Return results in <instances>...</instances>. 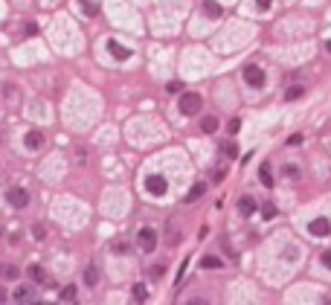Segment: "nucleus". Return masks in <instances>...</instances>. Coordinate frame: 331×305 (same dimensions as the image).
I'll use <instances>...</instances> for the list:
<instances>
[{"label":"nucleus","mask_w":331,"mask_h":305,"mask_svg":"<svg viewBox=\"0 0 331 305\" xmlns=\"http://www.w3.org/2000/svg\"><path fill=\"white\" fill-rule=\"evenodd\" d=\"M201 105H204L201 93H183V96L177 99V108H180L183 116H195V113H201Z\"/></svg>","instance_id":"f257e3e1"},{"label":"nucleus","mask_w":331,"mask_h":305,"mask_svg":"<svg viewBox=\"0 0 331 305\" xmlns=\"http://www.w3.org/2000/svg\"><path fill=\"white\" fill-rule=\"evenodd\" d=\"M145 192L154 195V198H163V195L169 192L166 177H163V175H148V177H145Z\"/></svg>","instance_id":"f03ea898"},{"label":"nucleus","mask_w":331,"mask_h":305,"mask_svg":"<svg viewBox=\"0 0 331 305\" xmlns=\"http://www.w3.org/2000/svg\"><path fill=\"white\" fill-rule=\"evenodd\" d=\"M137 244H140V250L151 253V250L157 247V230H151V227H142V230L137 233Z\"/></svg>","instance_id":"7ed1b4c3"},{"label":"nucleus","mask_w":331,"mask_h":305,"mask_svg":"<svg viewBox=\"0 0 331 305\" xmlns=\"http://www.w3.org/2000/svg\"><path fill=\"white\" fill-rule=\"evenodd\" d=\"M6 201H9L15 209H23V207L29 204V192H26L23 186H12V189L6 192Z\"/></svg>","instance_id":"20e7f679"},{"label":"nucleus","mask_w":331,"mask_h":305,"mask_svg":"<svg viewBox=\"0 0 331 305\" xmlns=\"http://www.w3.org/2000/svg\"><path fill=\"white\" fill-rule=\"evenodd\" d=\"M244 81L250 84V87H262L265 84V70L262 67H256V64H250V67H244Z\"/></svg>","instance_id":"39448f33"},{"label":"nucleus","mask_w":331,"mask_h":305,"mask_svg":"<svg viewBox=\"0 0 331 305\" xmlns=\"http://www.w3.org/2000/svg\"><path fill=\"white\" fill-rule=\"evenodd\" d=\"M308 233H311V236H317V239H326V236L331 233V221L326 218V215L314 218V221L308 224Z\"/></svg>","instance_id":"423d86ee"},{"label":"nucleus","mask_w":331,"mask_h":305,"mask_svg":"<svg viewBox=\"0 0 331 305\" xmlns=\"http://www.w3.org/2000/svg\"><path fill=\"white\" fill-rule=\"evenodd\" d=\"M12 300H15V303L29 305V303H35V300H38V294H35L29 285H17V288H15V294H12Z\"/></svg>","instance_id":"0eeeda50"},{"label":"nucleus","mask_w":331,"mask_h":305,"mask_svg":"<svg viewBox=\"0 0 331 305\" xmlns=\"http://www.w3.org/2000/svg\"><path fill=\"white\" fill-rule=\"evenodd\" d=\"M108 52H110L116 61H128V58H131V49H128V47H122V44H119V41H113V38L108 41Z\"/></svg>","instance_id":"6e6552de"},{"label":"nucleus","mask_w":331,"mask_h":305,"mask_svg":"<svg viewBox=\"0 0 331 305\" xmlns=\"http://www.w3.org/2000/svg\"><path fill=\"white\" fill-rule=\"evenodd\" d=\"M236 209H238V215H241V218H250V215L256 212V201H253L250 195H241V198H238V204H236Z\"/></svg>","instance_id":"1a4fd4ad"},{"label":"nucleus","mask_w":331,"mask_h":305,"mask_svg":"<svg viewBox=\"0 0 331 305\" xmlns=\"http://www.w3.org/2000/svg\"><path fill=\"white\" fill-rule=\"evenodd\" d=\"M23 145H26L29 151H41V148H44V134H41V131H29V134L23 137Z\"/></svg>","instance_id":"9d476101"},{"label":"nucleus","mask_w":331,"mask_h":305,"mask_svg":"<svg viewBox=\"0 0 331 305\" xmlns=\"http://www.w3.org/2000/svg\"><path fill=\"white\" fill-rule=\"evenodd\" d=\"M206 195V183H195L189 192H186V198H183V204H195V201H201Z\"/></svg>","instance_id":"9b49d317"},{"label":"nucleus","mask_w":331,"mask_h":305,"mask_svg":"<svg viewBox=\"0 0 331 305\" xmlns=\"http://www.w3.org/2000/svg\"><path fill=\"white\" fill-rule=\"evenodd\" d=\"M26 276H29L35 285H44V282H47V273H44L41 265H29V268H26Z\"/></svg>","instance_id":"f8f14e48"},{"label":"nucleus","mask_w":331,"mask_h":305,"mask_svg":"<svg viewBox=\"0 0 331 305\" xmlns=\"http://www.w3.org/2000/svg\"><path fill=\"white\" fill-rule=\"evenodd\" d=\"M201 265H204L206 271H218V268H224V259H221V256H212V253H209V256H204V259H201Z\"/></svg>","instance_id":"ddd939ff"},{"label":"nucleus","mask_w":331,"mask_h":305,"mask_svg":"<svg viewBox=\"0 0 331 305\" xmlns=\"http://www.w3.org/2000/svg\"><path fill=\"white\" fill-rule=\"evenodd\" d=\"M302 96H305V87H302V84H291V87H285V99H288V102L302 99Z\"/></svg>","instance_id":"4468645a"},{"label":"nucleus","mask_w":331,"mask_h":305,"mask_svg":"<svg viewBox=\"0 0 331 305\" xmlns=\"http://www.w3.org/2000/svg\"><path fill=\"white\" fill-rule=\"evenodd\" d=\"M204 12H206V17H221V15H224V9H221L215 0H206V3H204Z\"/></svg>","instance_id":"2eb2a0df"},{"label":"nucleus","mask_w":331,"mask_h":305,"mask_svg":"<svg viewBox=\"0 0 331 305\" xmlns=\"http://www.w3.org/2000/svg\"><path fill=\"white\" fill-rule=\"evenodd\" d=\"M201 131H204V134H215V131H218V119H215V116H204V119H201Z\"/></svg>","instance_id":"dca6fc26"},{"label":"nucleus","mask_w":331,"mask_h":305,"mask_svg":"<svg viewBox=\"0 0 331 305\" xmlns=\"http://www.w3.org/2000/svg\"><path fill=\"white\" fill-rule=\"evenodd\" d=\"M166 241H169V244H180V227H172V224H169V227H166Z\"/></svg>","instance_id":"f3484780"},{"label":"nucleus","mask_w":331,"mask_h":305,"mask_svg":"<svg viewBox=\"0 0 331 305\" xmlns=\"http://www.w3.org/2000/svg\"><path fill=\"white\" fill-rule=\"evenodd\" d=\"M259 180H262L265 186H273V175H270V166H268V163L259 169Z\"/></svg>","instance_id":"a211bd4d"},{"label":"nucleus","mask_w":331,"mask_h":305,"mask_svg":"<svg viewBox=\"0 0 331 305\" xmlns=\"http://www.w3.org/2000/svg\"><path fill=\"white\" fill-rule=\"evenodd\" d=\"M84 282H87V285H90V288H93V285H96V282H99V271H96V268H93V265H90V268H84Z\"/></svg>","instance_id":"6ab92c4d"},{"label":"nucleus","mask_w":331,"mask_h":305,"mask_svg":"<svg viewBox=\"0 0 331 305\" xmlns=\"http://www.w3.org/2000/svg\"><path fill=\"white\" fill-rule=\"evenodd\" d=\"M131 297H134L137 303H145V300H148V291H145V285H134V291H131Z\"/></svg>","instance_id":"aec40b11"},{"label":"nucleus","mask_w":331,"mask_h":305,"mask_svg":"<svg viewBox=\"0 0 331 305\" xmlns=\"http://www.w3.org/2000/svg\"><path fill=\"white\" fill-rule=\"evenodd\" d=\"M58 300H61V303H73V300H76V288H73V285H67V288H61V294H58Z\"/></svg>","instance_id":"412c9836"},{"label":"nucleus","mask_w":331,"mask_h":305,"mask_svg":"<svg viewBox=\"0 0 331 305\" xmlns=\"http://www.w3.org/2000/svg\"><path fill=\"white\" fill-rule=\"evenodd\" d=\"M224 154H227L230 160H236V157H238V145H236L233 140H230V143H224Z\"/></svg>","instance_id":"4be33fe9"},{"label":"nucleus","mask_w":331,"mask_h":305,"mask_svg":"<svg viewBox=\"0 0 331 305\" xmlns=\"http://www.w3.org/2000/svg\"><path fill=\"white\" fill-rule=\"evenodd\" d=\"M282 172H285V177H291V180H297V177H299V166H297V163H288Z\"/></svg>","instance_id":"5701e85b"},{"label":"nucleus","mask_w":331,"mask_h":305,"mask_svg":"<svg viewBox=\"0 0 331 305\" xmlns=\"http://www.w3.org/2000/svg\"><path fill=\"white\" fill-rule=\"evenodd\" d=\"M262 215H265L268 221H270V218H276V207H273V204H265V207H262Z\"/></svg>","instance_id":"b1692460"},{"label":"nucleus","mask_w":331,"mask_h":305,"mask_svg":"<svg viewBox=\"0 0 331 305\" xmlns=\"http://www.w3.org/2000/svg\"><path fill=\"white\" fill-rule=\"evenodd\" d=\"M227 128H230V134H238V128H241V119H238V116H236V119H230V125H227Z\"/></svg>","instance_id":"393cba45"},{"label":"nucleus","mask_w":331,"mask_h":305,"mask_svg":"<svg viewBox=\"0 0 331 305\" xmlns=\"http://www.w3.org/2000/svg\"><path fill=\"white\" fill-rule=\"evenodd\" d=\"M224 177H227V169H215V172H212V180H215V183H221Z\"/></svg>","instance_id":"a878e982"},{"label":"nucleus","mask_w":331,"mask_h":305,"mask_svg":"<svg viewBox=\"0 0 331 305\" xmlns=\"http://www.w3.org/2000/svg\"><path fill=\"white\" fill-rule=\"evenodd\" d=\"M180 87H183L180 81H169V84H166V90H169V93H180Z\"/></svg>","instance_id":"bb28decb"},{"label":"nucleus","mask_w":331,"mask_h":305,"mask_svg":"<svg viewBox=\"0 0 331 305\" xmlns=\"http://www.w3.org/2000/svg\"><path fill=\"white\" fill-rule=\"evenodd\" d=\"M256 6H259V12H268L273 6V0H256Z\"/></svg>","instance_id":"cd10ccee"},{"label":"nucleus","mask_w":331,"mask_h":305,"mask_svg":"<svg viewBox=\"0 0 331 305\" xmlns=\"http://www.w3.org/2000/svg\"><path fill=\"white\" fill-rule=\"evenodd\" d=\"M288 145H302V134H294V137H288Z\"/></svg>","instance_id":"c85d7f7f"},{"label":"nucleus","mask_w":331,"mask_h":305,"mask_svg":"<svg viewBox=\"0 0 331 305\" xmlns=\"http://www.w3.org/2000/svg\"><path fill=\"white\" fill-rule=\"evenodd\" d=\"M32 233H35V236H38V239H44V236H47V230H44V227H41V224H35V227H32Z\"/></svg>","instance_id":"c756f323"},{"label":"nucleus","mask_w":331,"mask_h":305,"mask_svg":"<svg viewBox=\"0 0 331 305\" xmlns=\"http://www.w3.org/2000/svg\"><path fill=\"white\" fill-rule=\"evenodd\" d=\"M323 268H329V271H331V250L323 253Z\"/></svg>","instance_id":"7c9ffc66"},{"label":"nucleus","mask_w":331,"mask_h":305,"mask_svg":"<svg viewBox=\"0 0 331 305\" xmlns=\"http://www.w3.org/2000/svg\"><path fill=\"white\" fill-rule=\"evenodd\" d=\"M81 6H84V15H96V6L93 3H81Z\"/></svg>","instance_id":"2f4dec72"},{"label":"nucleus","mask_w":331,"mask_h":305,"mask_svg":"<svg viewBox=\"0 0 331 305\" xmlns=\"http://www.w3.org/2000/svg\"><path fill=\"white\" fill-rule=\"evenodd\" d=\"M113 250H116V253H128V244H122V241H116V244H113Z\"/></svg>","instance_id":"473e14b6"},{"label":"nucleus","mask_w":331,"mask_h":305,"mask_svg":"<svg viewBox=\"0 0 331 305\" xmlns=\"http://www.w3.org/2000/svg\"><path fill=\"white\" fill-rule=\"evenodd\" d=\"M6 300H9V294H6V291L0 288V303H6Z\"/></svg>","instance_id":"72a5a7b5"},{"label":"nucleus","mask_w":331,"mask_h":305,"mask_svg":"<svg viewBox=\"0 0 331 305\" xmlns=\"http://www.w3.org/2000/svg\"><path fill=\"white\" fill-rule=\"evenodd\" d=\"M326 49H329V52H331V41H329V44H326Z\"/></svg>","instance_id":"f704fd0d"}]
</instances>
